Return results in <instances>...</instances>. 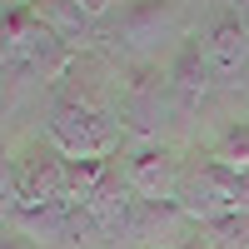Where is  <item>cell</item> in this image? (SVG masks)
Masks as SVG:
<instances>
[{"instance_id": "1", "label": "cell", "mask_w": 249, "mask_h": 249, "mask_svg": "<svg viewBox=\"0 0 249 249\" xmlns=\"http://www.w3.org/2000/svg\"><path fill=\"white\" fill-rule=\"evenodd\" d=\"M115 90H120V70L105 50H80L65 80L50 90V110H45V140L55 144L65 160H115L130 135L115 115Z\"/></svg>"}, {"instance_id": "2", "label": "cell", "mask_w": 249, "mask_h": 249, "mask_svg": "<svg viewBox=\"0 0 249 249\" xmlns=\"http://www.w3.org/2000/svg\"><path fill=\"white\" fill-rule=\"evenodd\" d=\"M95 30L105 40L100 50L110 60L124 55V65L130 60H150L160 50V40L184 35V5L179 0H120L115 15H105Z\"/></svg>"}, {"instance_id": "3", "label": "cell", "mask_w": 249, "mask_h": 249, "mask_svg": "<svg viewBox=\"0 0 249 249\" xmlns=\"http://www.w3.org/2000/svg\"><path fill=\"white\" fill-rule=\"evenodd\" d=\"M175 204L195 224H214L224 214H244L249 210V170H230L219 164L210 150L184 160V175H179V195Z\"/></svg>"}, {"instance_id": "4", "label": "cell", "mask_w": 249, "mask_h": 249, "mask_svg": "<svg viewBox=\"0 0 249 249\" xmlns=\"http://www.w3.org/2000/svg\"><path fill=\"white\" fill-rule=\"evenodd\" d=\"M175 90H170V70H160V60H130L120 65V90H115V115L130 140H155L160 124L170 120Z\"/></svg>"}, {"instance_id": "5", "label": "cell", "mask_w": 249, "mask_h": 249, "mask_svg": "<svg viewBox=\"0 0 249 249\" xmlns=\"http://www.w3.org/2000/svg\"><path fill=\"white\" fill-rule=\"evenodd\" d=\"M184 155L179 144L170 140H130L120 150V170L124 179H130V190L135 199H175L179 195V175H184Z\"/></svg>"}, {"instance_id": "6", "label": "cell", "mask_w": 249, "mask_h": 249, "mask_svg": "<svg viewBox=\"0 0 249 249\" xmlns=\"http://www.w3.org/2000/svg\"><path fill=\"white\" fill-rule=\"evenodd\" d=\"M65 204V155L50 140H25L15 150V204L10 210H45Z\"/></svg>"}, {"instance_id": "7", "label": "cell", "mask_w": 249, "mask_h": 249, "mask_svg": "<svg viewBox=\"0 0 249 249\" xmlns=\"http://www.w3.org/2000/svg\"><path fill=\"white\" fill-rule=\"evenodd\" d=\"M195 234H199V224L184 214L175 199H135V204H130V214H124L120 244H135V249L175 244V249H184Z\"/></svg>"}, {"instance_id": "8", "label": "cell", "mask_w": 249, "mask_h": 249, "mask_svg": "<svg viewBox=\"0 0 249 249\" xmlns=\"http://www.w3.org/2000/svg\"><path fill=\"white\" fill-rule=\"evenodd\" d=\"M199 45H204V60H210L214 75H234L249 65V25L234 15V5H219L199 30Z\"/></svg>"}, {"instance_id": "9", "label": "cell", "mask_w": 249, "mask_h": 249, "mask_svg": "<svg viewBox=\"0 0 249 249\" xmlns=\"http://www.w3.org/2000/svg\"><path fill=\"white\" fill-rule=\"evenodd\" d=\"M170 90H175V105L179 110H199L204 100H210L214 90V70H210V60H204V45H199V35H184L179 45H175V60L170 65Z\"/></svg>"}, {"instance_id": "10", "label": "cell", "mask_w": 249, "mask_h": 249, "mask_svg": "<svg viewBox=\"0 0 249 249\" xmlns=\"http://www.w3.org/2000/svg\"><path fill=\"white\" fill-rule=\"evenodd\" d=\"M35 35H40V15H35L30 0L0 10V70H10V75L20 80V70H25V60H30Z\"/></svg>"}, {"instance_id": "11", "label": "cell", "mask_w": 249, "mask_h": 249, "mask_svg": "<svg viewBox=\"0 0 249 249\" xmlns=\"http://www.w3.org/2000/svg\"><path fill=\"white\" fill-rule=\"evenodd\" d=\"M30 5H35V15H40V25L55 30L70 50H90L85 40L95 35V20L80 10V0H30Z\"/></svg>"}, {"instance_id": "12", "label": "cell", "mask_w": 249, "mask_h": 249, "mask_svg": "<svg viewBox=\"0 0 249 249\" xmlns=\"http://www.w3.org/2000/svg\"><path fill=\"white\" fill-rule=\"evenodd\" d=\"M199 244L204 249H249V210L224 214L214 224H199Z\"/></svg>"}, {"instance_id": "13", "label": "cell", "mask_w": 249, "mask_h": 249, "mask_svg": "<svg viewBox=\"0 0 249 249\" xmlns=\"http://www.w3.org/2000/svg\"><path fill=\"white\" fill-rule=\"evenodd\" d=\"M210 155L219 164H230V170H249V120L224 124V130L214 135V144H210Z\"/></svg>"}, {"instance_id": "14", "label": "cell", "mask_w": 249, "mask_h": 249, "mask_svg": "<svg viewBox=\"0 0 249 249\" xmlns=\"http://www.w3.org/2000/svg\"><path fill=\"white\" fill-rule=\"evenodd\" d=\"M10 204H15V155L0 144V219L10 214Z\"/></svg>"}, {"instance_id": "15", "label": "cell", "mask_w": 249, "mask_h": 249, "mask_svg": "<svg viewBox=\"0 0 249 249\" xmlns=\"http://www.w3.org/2000/svg\"><path fill=\"white\" fill-rule=\"evenodd\" d=\"M115 5H120V0H80V10H85V15L95 20V25H100L105 15H115Z\"/></svg>"}, {"instance_id": "16", "label": "cell", "mask_w": 249, "mask_h": 249, "mask_svg": "<svg viewBox=\"0 0 249 249\" xmlns=\"http://www.w3.org/2000/svg\"><path fill=\"white\" fill-rule=\"evenodd\" d=\"M0 249H40L30 234H20V230H0Z\"/></svg>"}, {"instance_id": "17", "label": "cell", "mask_w": 249, "mask_h": 249, "mask_svg": "<svg viewBox=\"0 0 249 249\" xmlns=\"http://www.w3.org/2000/svg\"><path fill=\"white\" fill-rule=\"evenodd\" d=\"M15 85H20V80H15L10 70H0V115L10 110V100H15Z\"/></svg>"}, {"instance_id": "18", "label": "cell", "mask_w": 249, "mask_h": 249, "mask_svg": "<svg viewBox=\"0 0 249 249\" xmlns=\"http://www.w3.org/2000/svg\"><path fill=\"white\" fill-rule=\"evenodd\" d=\"M234 15H239L244 25H249V0H234Z\"/></svg>"}, {"instance_id": "19", "label": "cell", "mask_w": 249, "mask_h": 249, "mask_svg": "<svg viewBox=\"0 0 249 249\" xmlns=\"http://www.w3.org/2000/svg\"><path fill=\"white\" fill-rule=\"evenodd\" d=\"M184 249H204V244H199V234H195V239H190V244H184Z\"/></svg>"}, {"instance_id": "20", "label": "cell", "mask_w": 249, "mask_h": 249, "mask_svg": "<svg viewBox=\"0 0 249 249\" xmlns=\"http://www.w3.org/2000/svg\"><path fill=\"white\" fill-rule=\"evenodd\" d=\"M224 5H234V0H224Z\"/></svg>"}]
</instances>
